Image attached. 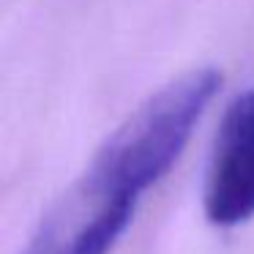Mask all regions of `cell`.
<instances>
[{"label": "cell", "instance_id": "1", "mask_svg": "<svg viewBox=\"0 0 254 254\" xmlns=\"http://www.w3.org/2000/svg\"><path fill=\"white\" fill-rule=\"evenodd\" d=\"M221 82V68L199 66L153 90L101 139L19 254H110L139 199L178 164Z\"/></svg>", "mask_w": 254, "mask_h": 254}, {"label": "cell", "instance_id": "2", "mask_svg": "<svg viewBox=\"0 0 254 254\" xmlns=\"http://www.w3.org/2000/svg\"><path fill=\"white\" fill-rule=\"evenodd\" d=\"M202 213L224 230L254 219V88L221 112L205 167Z\"/></svg>", "mask_w": 254, "mask_h": 254}]
</instances>
